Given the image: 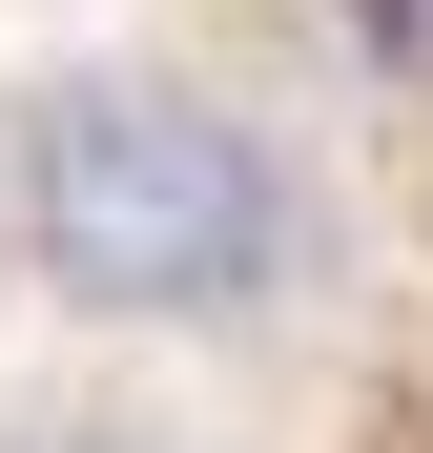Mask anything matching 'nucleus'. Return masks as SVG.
<instances>
[{"label":"nucleus","instance_id":"obj_1","mask_svg":"<svg viewBox=\"0 0 433 453\" xmlns=\"http://www.w3.org/2000/svg\"><path fill=\"white\" fill-rule=\"evenodd\" d=\"M289 248H310V206L248 104L144 83V62H83L21 104V268L83 330H228L289 288Z\"/></svg>","mask_w":433,"mask_h":453},{"label":"nucleus","instance_id":"obj_2","mask_svg":"<svg viewBox=\"0 0 433 453\" xmlns=\"http://www.w3.org/2000/svg\"><path fill=\"white\" fill-rule=\"evenodd\" d=\"M0 453H166V433H104V412H62V433H0Z\"/></svg>","mask_w":433,"mask_h":453}]
</instances>
